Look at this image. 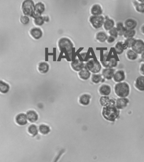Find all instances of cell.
Masks as SVG:
<instances>
[{
	"mask_svg": "<svg viewBox=\"0 0 144 162\" xmlns=\"http://www.w3.org/2000/svg\"><path fill=\"white\" fill-rule=\"evenodd\" d=\"M102 115L105 119L111 122H114L119 117V109L117 107L114 100L111 99L110 103L104 107Z\"/></svg>",
	"mask_w": 144,
	"mask_h": 162,
	"instance_id": "1",
	"label": "cell"
},
{
	"mask_svg": "<svg viewBox=\"0 0 144 162\" xmlns=\"http://www.w3.org/2000/svg\"><path fill=\"white\" fill-rule=\"evenodd\" d=\"M114 92L118 96L121 98H125L130 93V87L125 82H121L115 85L114 88Z\"/></svg>",
	"mask_w": 144,
	"mask_h": 162,
	"instance_id": "2",
	"label": "cell"
},
{
	"mask_svg": "<svg viewBox=\"0 0 144 162\" xmlns=\"http://www.w3.org/2000/svg\"><path fill=\"white\" fill-rule=\"evenodd\" d=\"M101 62L103 67L106 68H113L118 65L116 58L110 54V52H106L104 54Z\"/></svg>",
	"mask_w": 144,
	"mask_h": 162,
	"instance_id": "3",
	"label": "cell"
},
{
	"mask_svg": "<svg viewBox=\"0 0 144 162\" xmlns=\"http://www.w3.org/2000/svg\"><path fill=\"white\" fill-rule=\"evenodd\" d=\"M34 3L32 0H26L22 5V10L25 16L32 17L35 9Z\"/></svg>",
	"mask_w": 144,
	"mask_h": 162,
	"instance_id": "4",
	"label": "cell"
},
{
	"mask_svg": "<svg viewBox=\"0 0 144 162\" xmlns=\"http://www.w3.org/2000/svg\"><path fill=\"white\" fill-rule=\"evenodd\" d=\"M58 44L60 51H62L63 49L65 48L69 57L71 58L72 51L74 47L71 41L67 38H62L59 41Z\"/></svg>",
	"mask_w": 144,
	"mask_h": 162,
	"instance_id": "5",
	"label": "cell"
},
{
	"mask_svg": "<svg viewBox=\"0 0 144 162\" xmlns=\"http://www.w3.org/2000/svg\"><path fill=\"white\" fill-rule=\"evenodd\" d=\"M85 67L90 72L93 73H98L100 72L101 69V66L100 62L97 60L92 59L88 61Z\"/></svg>",
	"mask_w": 144,
	"mask_h": 162,
	"instance_id": "6",
	"label": "cell"
},
{
	"mask_svg": "<svg viewBox=\"0 0 144 162\" xmlns=\"http://www.w3.org/2000/svg\"><path fill=\"white\" fill-rule=\"evenodd\" d=\"M90 23L94 28L99 29L102 26L105 21L104 17L103 16H92L89 19Z\"/></svg>",
	"mask_w": 144,
	"mask_h": 162,
	"instance_id": "7",
	"label": "cell"
},
{
	"mask_svg": "<svg viewBox=\"0 0 144 162\" xmlns=\"http://www.w3.org/2000/svg\"><path fill=\"white\" fill-rule=\"evenodd\" d=\"M131 48L137 54H142L144 51V42L142 40L135 39Z\"/></svg>",
	"mask_w": 144,
	"mask_h": 162,
	"instance_id": "8",
	"label": "cell"
},
{
	"mask_svg": "<svg viewBox=\"0 0 144 162\" xmlns=\"http://www.w3.org/2000/svg\"><path fill=\"white\" fill-rule=\"evenodd\" d=\"M44 10H45V6L43 3L41 2L37 3L35 6L34 12L32 17L35 19L37 17L41 16V14L43 13Z\"/></svg>",
	"mask_w": 144,
	"mask_h": 162,
	"instance_id": "9",
	"label": "cell"
},
{
	"mask_svg": "<svg viewBox=\"0 0 144 162\" xmlns=\"http://www.w3.org/2000/svg\"><path fill=\"white\" fill-rule=\"evenodd\" d=\"M28 118L26 114L20 113L18 114L15 118V121L18 125L24 126L28 123Z\"/></svg>",
	"mask_w": 144,
	"mask_h": 162,
	"instance_id": "10",
	"label": "cell"
},
{
	"mask_svg": "<svg viewBox=\"0 0 144 162\" xmlns=\"http://www.w3.org/2000/svg\"><path fill=\"white\" fill-rule=\"evenodd\" d=\"M71 66L73 70L76 72H79L84 68L85 65L80 60L76 59L72 62Z\"/></svg>",
	"mask_w": 144,
	"mask_h": 162,
	"instance_id": "11",
	"label": "cell"
},
{
	"mask_svg": "<svg viewBox=\"0 0 144 162\" xmlns=\"http://www.w3.org/2000/svg\"><path fill=\"white\" fill-rule=\"evenodd\" d=\"M115 70L113 68H106L102 72V76L107 80H111L114 76Z\"/></svg>",
	"mask_w": 144,
	"mask_h": 162,
	"instance_id": "12",
	"label": "cell"
},
{
	"mask_svg": "<svg viewBox=\"0 0 144 162\" xmlns=\"http://www.w3.org/2000/svg\"><path fill=\"white\" fill-rule=\"evenodd\" d=\"M129 100L126 98H119L117 100L115 105L118 109H123L127 106Z\"/></svg>",
	"mask_w": 144,
	"mask_h": 162,
	"instance_id": "13",
	"label": "cell"
},
{
	"mask_svg": "<svg viewBox=\"0 0 144 162\" xmlns=\"http://www.w3.org/2000/svg\"><path fill=\"white\" fill-rule=\"evenodd\" d=\"M26 116L28 121L31 123H35L37 121L39 116L37 113L33 110H29L26 113Z\"/></svg>",
	"mask_w": 144,
	"mask_h": 162,
	"instance_id": "14",
	"label": "cell"
},
{
	"mask_svg": "<svg viewBox=\"0 0 144 162\" xmlns=\"http://www.w3.org/2000/svg\"><path fill=\"white\" fill-rule=\"evenodd\" d=\"M125 72L122 70H118L114 73L113 80L115 82L121 83L125 80Z\"/></svg>",
	"mask_w": 144,
	"mask_h": 162,
	"instance_id": "15",
	"label": "cell"
},
{
	"mask_svg": "<svg viewBox=\"0 0 144 162\" xmlns=\"http://www.w3.org/2000/svg\"><path fill=\"white\" fill-rule=\"evenodd\" d=\"M135 86L139 91H144V76H140L136 79Z\"/></svg>",
	"mask_w": 144,
	"mask_h": 162,
	"instance_id": "16",
	"label": "cell"
},
{
	"mask_svg": "<svg viewBox=\"0 0 144 162\" xmlns=\"http://www.w3.org/2000/svg\"><path fill=\"white\" fill-rule=\"evenodd\" d=\"M137 25V22L131 18L126 19L124 23V26L127 30H134Z\"/></svg>",
	"mask_w": 144,
	"mask_h": 162,
	"instance_id": "17",
	"label": "cell"
},
{
	"mask_svg": "<svg viewBox=\"0 0 144 162\" xmlns=\"http://www.w3.org/2000/svg\"><path fill=\"white\" fill-rule=\"evenodd\" d=\"M99 92L100 94L103 96H107L111 93V87L108 85H102L99 88Z\"/></svg>",
	"mask_w": 144,
	"mask_h": 162,
	"instance_id": "18",
	"label": "cell"
},
{
	"mask_svg": "<svg viewBox=\"0 0 144 162\" xmlns=\"http://www.w3.org/2000/svg\"><path fill=\"white\" fill-rule=\"evenodd\" d=\"M30 34L34 39L39 40L42 37L43 33L39 28H33L30 30Z\"/></svg>",
	"mask_w": 144,
	"mask_h": 162,
	"instance_id": "19",
	"label": "cell"
},
{
	"mask_svg": "<svg viewBox=\"0 0 144 162\" xmlns=\"http://www.w3.org/2000/svg\"><path fill=\"white\" fill-rule=\"evenodd\" d=\"M90 12L93 16H100L103 13V10L100 5L94 4L92 7Z\"/></svg>",
	"mask_w": 144,
	"mask_h": 162,
	"instance_id": "20",
	"label": "cell"
},
{
	"mask_svg": "<svg viewBox=\"0 0 144 162\" xmlns=\"http://www.w3.org/2000/svg\"><path fill=\"white\" fill-rule=\"evenodd\" d=\"M91 76L90 72L86 67L79 72V76L81 79L83 80H87L90 78Z\"/></svg>",
	"mask_w": 144,
	"mask_h": 162,
	"instance_id": "21",
	"label": "cell"
},
{
	"mask_svg": "<svg viewBox=\"0 0 144 162\" xmlns=\"http://www.w3.org/2000/svg\"><path fill=\"white\" fill-rule=\"evenodd\" d=\"M91 96L88 94H83L81 96L79 99V102L80 104L84 106L89 105L90 103Z\"/></svg>",
	"mask_w": 144,
	"mask_h": 162,
	"instance_id": "22",
	"label": "cell"
},
{
	"mask_svg": "<svg viewBox=\"0 0 144 162\" xmlns=\"http://www.w3.org/2000/svg\"><path fill=\"white\" fill-rule=\"evenodd\" d=\"M104 28L107 31H110L114 26V22L113 19L107 18L105 19L103 25Z\"/></svg>",
	"mask_w": 144,
	"mask_h": 162,
	"instance_id": "23",
	"label": "cell"
},
{
	"mask_svg": "<svg viewBox=\"0 0 144 162\" xmlns=\"http://www.w3.org/2000/svg\"><path fill=\"white\" fill-rule=\"evenodd\" d=\"M116 28L117 30L118 35L120 36H124L125 31L127 30L123 24V23L121 22H118L117 23Z\"/></svg>",
	"mask_w": 144,
	"mask_h": 162,
	"instance_id": "24",
	"label": "cell"
},
{
	"mask_svg": "<svg viewBox=\"0 0 144 162\" xmlns=\"http://www.w3.org/2000/svg\"><path fill=\"white\" fill-rule=\"evenodd\" d=\"M124 44L122 42H118L115 44L114 50L118 55H121L124 53L125 48Z\"/></svg>",
	"mask_w": 144,
	"mask_h": 162,
	"instance_id": "25",
	"label": "cell"
},
{
	"mask_svg": "<svg viewBox=\"0 0 144 162\" xmlns=\"http://www.w3.org/2000/svg\"><path fill=\"white\" fill-rule=\"evenodd\" d=\"M49 65L47 63L41 62L39 63L38 66V70L41 73L45 74L48 72Z\"/></svg>",
	"mask_w": 144,
	"mask_h": 162,
	"instance_id": "26",
	"label": "cell"
},
{
	"mask_svg": "<svg viewBox=\"0 0 144 162\" xmlns=\"http://www.w3.org/2000/svg\"><path fill=\"white\" fill-rule=\"evenodd\" d=\"M108 37L106 33L103 31L98 32L96 35V39L101 42H105L107 40Z\"/></svg>",
	"mask_w": 144,
	"mask_h": 162,
	"instance_id": "27",
	"label": "cell"
},
{
	"mask_svg": "<svg viewBox=\"0 0 144 162\" xmlns=\"http://www.w3.org/2000/svg\"><path fill=\"white\" fill-rule=\"evenodd\" d=\"M10 90L9 85L2 80L0 81V92L3 93H6Z\"/></svg>",
	"mask_w": 144,
	"mask_h": 162,
	"instance_id": "28",
	"label": "cell"
},
{
	"mask_svg": "<svg viewBox=\"0 0 144 162\" xmlns=\"http://www.w3.org/2000/svg\"><path fill=\"white\" fill-rule=\"evenodd\" d=\"M39 130L40 133L44 135H47L51 132L50 127L44 124H42L39 126Z\"/></svg>",
	"mask_w": 144,
	"mask_h": 162,
	"instance_id": "29",
	"label": "cell"
},
{
	"mask_svg": "<svg viewBox=\"0 0 144 162\" xmlns=\"http://www.w3.org/2000/svg\"><path fill=\"white\" fill-rule=\"evenodd\" d=\"M126 56L130 60L134 61L137 59L138 54L132 50L130 49L126 52Z\"/></svg>",
	"mask_w": 144,
	"mask_h": 162,
	"instance_id": "30",
	"label": "cell"
},
{
	"mask_svg": "<svg viewBox=\"0 0 144 162\" xmlns=\"http://www.w3.org/2000/svg\"><path fill=\"white\" fill-rule=\"evenodd\" d=\"M28 132L33 137L37 135L38 129L37 126L35 125H31L29 126L28 129Z\"/></svg>",
	"mask_w": 144,
	"mask_h": 162,
	"instance_id": "31",
	"label": "cell"
},
{
	"mask_svg": "<svg viewBox=\"0 0 144 162\" xmlns=\"http://www.w3.org/2000/svg\"><path fill=\"white\" fill-rule=\"evenodd\" d=\"M140 3H136L135 4V9L137 12L141 13H144V3L142 1H138Z\"/></svg>",
	"mask_w": 144,
	"mask_h": 162,
	"instance_id": "32",
	"label": "cell"
},
{
	"mask_svg": "<svg viewBox=\"0 0 144 162\" xmlns=\"http://www.w3.org/2000/svg\"><path fill=\"white\" fill-rule=\"evenodd\" d=\"M102 80V76L100 74H93L91 77V80L93 83L97 84Z\"/></svg>",
	"mask_w": 144,
	"mask_h": 162,
	"instance_id": "33",
	"label": "cell"
},
{
	"mask_svg": "<svg viewBox=\"0 0 144 162\" xmlns=\"http://www.w3.org/2000/svg\"><path fill=\"white\" fill-rule=\"evenodd\" d=\"M111 99L108 96L101 97L99 100V103L102 106H106L111 102Z\"/></svg>",
	"mask_w": 144,
	"mask_h": 162,
	"instance_id": "34",
	"label": "cell"
},
{
	"mask_svg": "<svg viewBox=\"0 0 144 162\" xmlns=\"http://www.w3.org/2000/svg\"><path fill=\"white\" fill-rule=\"evenodd\" d=\"M136 34V31L135 30H127L125 33L124 36L126 39L132 38Z\"/></svg>",
	"mask_w": 144,
	"mask_h": 162,
	"instance_id": "35",
	"label": "cell"
},
{
	"mask_svg": "<svg viewBox=\"0 0 144 162\" xmlns=\"http://www.w3.org/2000/svg\"><path fill=\"white\" fill-rule=\"evenodd\" d=\"M34 22L35 24L37 26H41L44 24L45 21H44L43 17L40 16V17L35 18Z\"/></svg>",
	"mask_w": 144,
	"mask_h": 162,
	"instance_id": "36",
	"label": "cell"
},
{
	"mask_svg": "<svg viewBox=\"0 0 144 162\" xmlns=\"http://www.w3.org/2000/svg\"><path fill=\"white\" fill-rule=\"evenodd\" d=\"M135 40V39L133 38H132L126 39V40H125V42L124 43V46H125V48H132L133 43H134Z\"/></svg>",
	"mask_w": 144,
	"mask_h": 162,
	"instance_id": "37",
	"label": "cell"
},
{
	"mask_svg": "<svg viewBox=\"0 0 144 162\" xmlns=\"http://www.w3.org/2000/svg\"><path fill=\"white\" fill-rule=\"evenodd\" d=\"M65 149H63L61 150L58 152V153L57 154L56 156L54 157V160L52 161V162H58L60 158L61 157L62 155L65 153Z\"/></svg>",
	"mask_w": 144,
	"mask_h": 162,
	"instance_id": "38",
	"label": "cell"
},
{
	"mask_svg": "<svg viewBox=\"0 0 144 162\" xmlns=\"http://www.w3.org/2000/svg\"><path fill=\"white\" fill-rule=\"evenodd\" d=\"M109 33L110 35V36L113 37L115 39L117 38L118 37V35L116 27H114V28L111 29V30H110L109 31Z\"/></svg>",
	"mask_w": 144,
	"mask_h": 162,
	"instance_id": "39",
	"label": "cell"
},
{
	"mask_svg": "<svg viewBox=\"0 0 144 162\" xmlns=\"http://www.w3.org/2000/svg\"><path fill=\"white\" fill-rule=\"evenodd\" d=\"M20 20L21 23L24 25L28 24L30 21L29 17L27 16H21L20 17Z\"/></svg>",
	"mask_w": 144,
	"mask_h": 162,
	"instance_id": "40",
	"label": "cell"
},
{
	"mask_svg": "<svg viewBox=\"0 0 144 162\" xmlns=\"http://www.w3.org/2000/svg\"><path fill=\"white\" fill-rule=\"evenodd\" d=\"M115 41V38L113 37L110 36L108 37L107 40V42L109 44H112Z\"/></svg>",
	"mask_w": 144,
	"mask_h": 162,
	"instance_id": "41",
	"label": "cell"
},
{
	"mask_svg": "<svg viewBox=\"0 0 144 162\" xmlns=\"http://www.w3.org/2000/svg\"><path fill=\"white\" fill-rule=\"evenodd\" d=\"M140 72L144 76V63L141 65Z\"/></svg>",
	"mask_w": 144,
	"mask_h": 162,
	"instance_id": "42",
	"label": "cell"
},
{
	"mask_svg": "<svg viewBox=\"0 0 144 162\" xmlns=\"http://www.w3.org/2000/svg\"><path fill=\"white\" fill-rule=\"evenodd\" d=\"M43 17L44 21L46 22H48L49 21L50 19H49L48 16H44Z\"/></svg>",
	"mask_w": 144,
	"mask_h": 162,
	"instance_id": "43",
	"label": "cell"
},
{
	"mask_svg": "<svg viewBox=\"0 0 144 162\" xmlns=\"http://www.w3.org/2000/svg\"><path fill=\"white\" fill-rule=\"evenodd\" d=\"M141 61L144 62V51L143 52L141 55Z\"/></svg>",
	"mask_w": 144,
	"mask_h": 162,
	"instance_id": "44",
	"label": "cell"
},
{
	"mask_svg": "<svg viewBox=\"0 0 144 162\" xmlns=\"http://www.w3.org/2000/svg\"><path fill=\"white\" fill-rule=\"evenodd\" d=\"M141 30L142 32V33L143 34H144V25H143L142 27Z\"/></svg>",
	"mask_w": 144,
	"mask_h": 162,
	"instance_id": "45",
	"label": "cell"
}]
</instances>
